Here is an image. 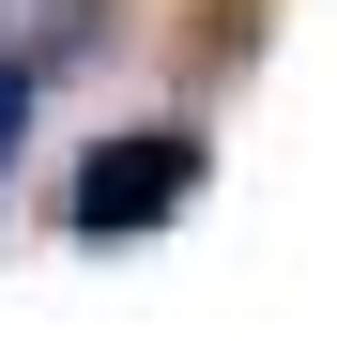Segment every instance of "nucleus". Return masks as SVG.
<instances>
[{
	"label": "nucleus",
	"instance_id": "nucleus-2",
	"mask_svg": "<svg viewBox=\"0 0 337 352\" xmlns=\"http://www.w3.org/2000/svg\"><path fill=\"white\" fill-rule=\"evenodd\" d=\"M16 123H31V62L0 46V153H16Z\"/></svg>",
	"mask_w": 337,
	"mask_h": 352
},
{
	"label": "nucleus",
	"instance_id": "nucleus-1",
	"mask_svg": "<svg viewBox=\"0 0 337 352\" xmlns=\"http://www.w3.org/2000/svg\"><path fill=\"white\" fill-rule=\"evenodd\" d=\"M199 123H123V138H92L77 153V184H62V230H77V245H138V230H168V214H184L199 199Z\"/></svg>",
	"mask_w": 337,
	"mask_h": 352
}]
</instances>
